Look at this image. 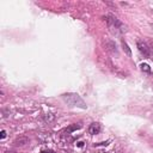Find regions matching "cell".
<instances>
[{
  "mask_svg": "<svg viewBox=\"0 0 153 153\" xmlns=\"http://www.w3.org/2000/svg\"><path fill=\"white\" fill-rule=\"evenodd\" d=\"M105 49L108 51H110L111 54H118L117 51V47H116V43L114 41H110V39H106L105 41Z\"/></svg>",
  "mask_w": 153,
  "mask_h": 153,
  "instance_id": "4",
  "label": "cell"
},
{
  "mask_svg": "<svg viewBox=\"0 0 153 153\" xmlns=\"http://www.w3.org/2000/svg\"><path fill=\"white\" fill-rule=\"evenodd\" d=\"M104 20H105V23H106L110 32L114 33V35H118L120 36V35H122V33H124L127 31L124 24L118 18H116L112 14H106L104 17Z\"/></svg>",
  "mask_w": 153,
  "mask_h": 153,
  "instance_id": "1",
  "label": "cell"
},
{
  "mask_svg": "<svg viewBox=\"0 0 153 153\" xmlns=\"http://www.w3.org/2000/svg\"><path fill=\"white\" fill-rule=\"evenodd\" d=\"M4 153H16L14 151H6V152H4Z\"/></svg>",
  "mask_w": 153,
  "mask_h": 153,
  "instance_id": "15",
  "label": "cell"
},
{
  "mask_svg": "<svg viewBox=\"0 0 153 153\" xmlns=\"http://www.w3.org/2000/svg\"><path fill=\"white\" fill-rule=\"evenodd\" d=\"M5 136H6V131L1 130V139H5Z\"/></svg>",
  "mask_w": 153,
  "mask_h": 153,
  "instance_id": "13",
  "label": "cell"
},
{
  "mask_svg": "<svg viewBox=\"0 0 153 153\" xmlns=\"http://www.w3.org/2000/svg\"><path fill=\"white\" fill-rule=\"evenodd\" d=\"M100 130H102V126H100L98 122H93V123H91L90 127H88V133H90L91 135L99 134Z\"/></svg>",
  "mask_w": 153,
  "mask_h": 153,
  "instance_id": "5",
  "label": "cell"
},
{
  "mask_svg": "<svg viewBox=\"0 0 153 153\" xmlns=\"http://www.w3.org/2000/svg\"><path fill=\"white\" fill-rule=\"evenodd\" d=\"M140 68H141V71H142V72H146V73H152L151 67H149L147 63H141V65H140Z\"/></svg>",
  "mask_w": 153,
  "mask_h": 153,
  "instance_id": "9",
  "label": "cell"
},
{
  "mask_svg": "<svg viewBox=\"0 0 153 153\" xmlns=\"http://www.w3.org/2000/svg\"><path fill=\"white\" fill-rule=\"evenodd\" d=\"M151 27H152V30H153V24H151Z\"/></svg>",
  "mask_w": 153,
  "mask_h": 153,
  "instance_id": "16",
  "label": "cell"
},
{
  "mask_svg": "<svg viewBox=\"0 0 153 153\" xmlns=\"http://www.w3.org/2000/svg\"><path fill=\"white\" fill-rule=\"evenodd\" d=\"M25 143H27V139L26 137H19V139L14 140V145L16 146H23Z\"/></svg>",
  "mask_w": 153,
  "mask_h": 153,
  "instance_id": "8",
  "label": "cell"
},
{
  "mask_svg": "<svg viewBox=\"0 0 153 153\" xmlns=\"http://www.w3.org/2000/svg\"><path fill=\"white\" fill-rule=\"evenodd\" d=\"M76 145H78L79 147H82V146H84V142H76Z\"/></svg>",
  "mask_w": 153,
  "mask_h": 153,
  "instance_id": "14",
  "label": "cell"
},
{
  "mask_svg": "<svg viewBox=\"0 0 153 153\" xmlns=\"http://www.w3.org/2000/svg\"><path fill=\"white\" fill-rule=\"evenodd\" d=\"M80 128H81V124H80V123H76V124H72V126H69L68 128H66L65 131H66L67 134H71L72 131H74V130H76V129H80Z\"/></svg>",
  "mask_w": 153,
  "mask_h": 153,
  "instance_id": "6",
  "label": "cell"
},
{
  "mask_svg": "<svg viewBox=\"0 0 153 153\" xmlns=\"http://www.w3.org/2000/svg\"><path fill=\"white\" fill-rule=\"evenodd\" d=\"M62 99H63L69 106L80 108V109H86V108H87L85 100H84L78 93H74V92L63 93V94H62Z\"/></svg>",
  "mask_w": 153,
  "mask_h": 153,
  "instance_id": "2",
  "label": "cell"
},
{
  "mask_svg": "<svg viewBox=\"0 0 153 153\" xmlns=\"http://www.w3.org/2000/svg\"><path fill=\"white\" fill-rule=\"evenodd\" d=\"M109 143V141H104V142H98V143H94V147H98V146H106Z\"/></svg>",
  "mask_w": 153,
  "mask_h": 153,
  "instance_id": "11",
  "label": "cell"
},
{
  "mask_svg": "<svg viewBox=\"0 0 153 153\" xmlns=\"http://www.w3.org/2000/svg\"><path fill=\"white\" fill-rule=\"evenodd\" d=\"M41 153H55L54 151H51V149H42L41 151Z\"/></svg>",
  "mask_w": 153,
  "mask_h": 153,
  "instance_id": "12",
  "label": "cell"
},
{
  "mask_svg": "<svg viewBox=\"0 0 153 153\" xmlns=\"http://www.w3.org/2000/svg\"><path fill=\"white\" fill-rule=\"evenodd\" d=\"M54 118H55V116H54L53 114H47V115L44 116V121H45V122H48V123H49V122H51Z\"/></svg>",
  "mask_w": 153,
  "mask_h": 153,
  "instance_id": "10",
  "label": "cell"
},
{
  "mask_svg": "<svg viewBox=\"0 0 153 153\" xmlns=\"http://www.w3.org/2000/svg\"><path fill=\"white\" fill-rule=\"evenodd\" d=\"M121 44H122V48H123V50H124V53L128 55V56H131V50H130V48L128 47V44H127V42L126 41H121Z\"/></svg>",
  "mask_w": 153,
  "mask_h": 153,
  "instance_id": "7",
  "label": "cell"
},
{
  "mask_svg": "<svg viewBox=\"0 0 153 153\" xmlns=\"http://www.w3.org/2000/svg\"><path fill=\"white\" fill-rule=\"evenodd\" d=\"M136 45H137L139 51H140L145 57L152 59V48H149L146 42H143V41H137Z\"/></svg>",
  "mask_w": 153,
  "mask_h": 153,
  "instance_id": "3",
  "label": "cell"
},
{
  "mask_svg": "<svg viewBox=\"0 0 153 153\" xmlns=\"http://www.w3.org/2000/svg\"><path fill=\"white\" fill-rule=\"evenodd\" d=\"M151 44H152V47H153V41H151Z\"/></svg>",
  "mask_w": 153,
  "mask_h": 153,
  "instance_id": "17",
  "label": "cell"
}]
</instances>
